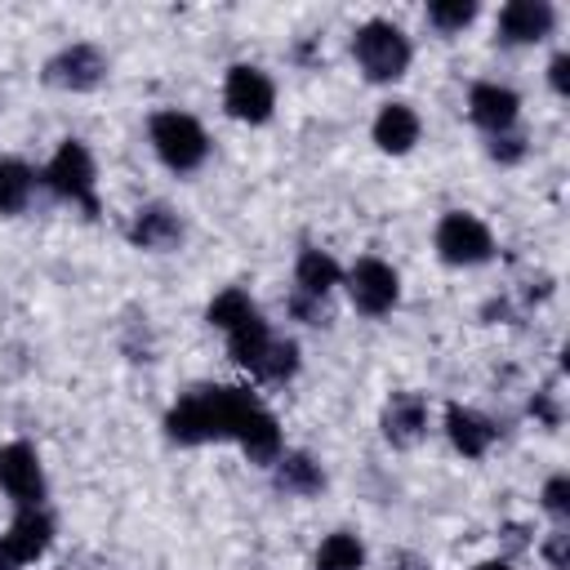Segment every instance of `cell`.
Masks as SVG:
<instances>
[{"instance_id": "cell-22", "label": "cell", "mask_w": 570, "mask_h": 570, "mask_svg": "<svg viewBox=\"0 0 570 570\" xmlns=\"http://www.w3.org/2000/svg\"><path fill=\"white\" fill-rule=\"evenodd\" d=\"M361 566H365V548L352 530H338L316 548V570H361Z\"/></svg>"}, {"instance_id": "cell-21", "label": "cell", "mask_w": 570, "mask_h": 570, "mask_svg": "<svg viewBox=\"0 0 570 570\" xmlns=\"http://www.w3.org/2000/svg\"><path fill=\"white\" fill-rule=\"evenodd\" d=\"M31 187H36L31 165L4 156V160H0V214H18V209H27Z\"/></svg>"}, {"instance_id": "cell-24", "label": "cell", "mask_w": 570, "mask_h": 570, "mask_svg": "<svg viewBox=\"0 0 570 570\" xmlns=\"http://www.w3.org/2000/svg\"><path fill=\"white\" fill-rule=\"evenodd\" d=\"M294 370H298V347H294L289 338H272L267 352H263V361L254 365V374H258V379H272V383L289 379Z\"/></svg>"}, {"instance_id": "cell-2", "label": "cell", "mask_w": 570, "mask_h": 570, "mask_svg": "<svg viewBox=\"0 0 570 570\" xmlns=\"http://www.w3.org/2000/svg\"><path fill=\"white\" fill-rule=\"evenodd\" d=\"M352 53H356V67L370 76V80H396L405 76L410 67V40L396 22H365L356 36H352Z\"/></svg>"}, {"instance_id": "cell-15", "label": "cell", "mask_w": 570, "mask_h": 570, "mask_svg": "<svg viewBox=\"0 0 570 570\" xmlns=\"http://www.w3.org/2000/svg\"><path fill=\"white\" fill-rule=\"evenodd\" d=\"M0 539H4V548L27 566V561H36V557L53 543V521H49L40 508H22V512L13 517V525H9Z\"/></svg>"}, {"instance_id": "cell-29", "label": "cell", "mask_w": 570, "mask_h": 570, "mask_svg": "<svg viewBox=\"0 0 570 570\" xmlns=\"http://www.w3.org/2000/svg\"><path fill=\"white\" fill-rule=\"evenodd\" d=\"M548 80H552V89H557V94H566V89H570V53H557V58H552Z\"/></svg>"}, {"instance_id": "cell-9", "label": "cell", "mask_w": 570, "mask_h": 570, "mask_svg": "<svg viewBox=\"0 0 570 570\" xmlns=\"http://www.w3.org/2000/svg\"><path fill=\"white\" fill-rule=\"evenodd\" d=\"M45 76H49V85L80 94V89H94V85L107 76V58H102L94 45H67L58 58H49Z\"/></svg>"}, {"instance_id": "cell-25", "label": "cell", "mask_w": 570, "mask_h": 570, "mask_svg": "<svg viewBox=\"0 0 570 570\" xmlns=\"http://www.w3.org/2000/svg\"><path fill=\"white\" fill-rule=\"evenodd\" d=\"M472 18H476V4L472 0H432L428 4V22L436 31H463Z\"/></svg>"}, {"instance_id": "cell-20", "label": "cell", "mask_w": 570, "mask_h": 570, "mask_svg": "<svg viewBox=\"0 0 570 570\" xmlns=\"http://www.w3.org/2000/svg\"><path fill=\"white\" fill-rule=\"evenodd\" d=\"M272 472H276V485L285 494H316L325 485V472H321V463L312 454H281L272 463Z\"/></svg>"}, {"instance_id": "cell-4", "label": "cell", "mask_w": 570, "mask_h": 570, "mask_svg": "<svg viewBox=\"0 0 570 570\" xmlns=\"http://www.w3.org/2000/svg\"><path fill=\"white\" fill-rule=\"evenodd\" d=\"M436 254L450 263V267H476L494 254V236L490 227L476 218V214H463V209H450L441 223H436Z\"/></svg>"}, {"instance_id": "cell-28", "label": "cell", "mask_w": 570, "mask_h": 570, "mask_svg": "<svg viewBox=\"0 0 570 570\" xmlns=\"http://www.w3.org/2000/svg\"><path fill=\"white\" fill-rule=\"evenodd\" d=\"M543 557L552 561V570H566V557H570V534H566V530H557V534L548 539V548H543Z\"/></svg>"}, {"instance_id": "cell-10", "label": "cell", "mask_w": 570, "mask_h": 570, "mask_svg": "<svg viewBox=\"0 0 570 570\" xmlns=\"http://www.w3.org/2000/svg\"><path fill=\"white\" fill-rule=\"evenodd\" d=\"M552 22H557V13H552L548 0H512V4L499 9V40L534 45V40H543L552 31Z\"/></svg>"}, {"instance_id": "cell-30", "label": "cell", "mask_w": 570, "mask_h": 570, "mask_svg": "<svg viewBox=\"0 0 570 570\" xmlns=\"http://www.w3.org/2000/svg\"><path fill=\"white\" fill-rule=\"evenodd\" d=\"M18 566H22V561H18V557L4 548V539H0V570H18Z\"/></svg>"}, {"instance_id": "cell-6", "label": "cell", "mask_w": 570, "mask_h": 570, "mask_svg": "<svg viewBox=\"0 0 570 570\" xmlns=\"http://www.w3.org/2000/svg\"><path fill=\"white\" fill-rule=\"evenodd\" d=\"M223 102H227V111H232L236 120L258 125V120L272 116V107H276V89H272V80H267L258 67L236 62V67L227 71V80H223Z\"/></svg>"}, {"instance_id": "cell-8", "label": "cell", "mask_w": 570, "mask_h": 570, "mask_svg": "<svg viewBox=\"0 0 570 570\" xmlns=\"http://www.w3.org/2000/svg\"><path fill=\"white\" fill-rule=\"evenodd\" d=\"M347 294H352L356 312H365V316H383V312L396 307V298H401V281H396V272H392L383 258H361V263L347 272Z\"/></svg>"}, {"instance_id": "cell-12", "label": "cell", "mask_w": 570, "mask_h": 570, "mask_svg": "<svg viewBox=\"0 0 570 570\" xmlns=\"http://www.w3.org/2000/svg\"><path fill=\"white\" fill-rule=\"evenodd\" d=\"M428 428V401L419 392H396L387 405H383V436L392 445H414Z\"/></svg>"}, {"instance_id": "cell-16", "label": "cell", "mask_w": 570, "mask_h": 570, "mask_svg": "<svg viewBox=\"0 0 570 570\" xmlns=\"http://www.w3.org/2000/svg\"><path fill=\"white\" fill-rule=\"evenodd\" d=\"M445 432H450V441H454V450L463 459H481L494 445V423L485 414L468 410V405H450L445 410Z\"/></svg>"}, {"instance_id": "cell-13", "label": "cell", "mask_w": 570, "mask_h": 570, "mask_svg": "<svg viewBox=\"0 0 570 570\" xmlns=\"http://www.w3.org/2000/svg\"><path fill=\"white\" fill-rule=\"evenodd\" d=\"M129 240L138 249H174L183 240V223L169 205H142L129 223Z\"/></svg>"}, {"instance_id": "cell-26", "label": "cell", "mask_w": 570, "mask_h": 570, "mask_svg": "<svg viewBox=\"0 0 570 570\" xmlns=\"http://www.w3.org/2000/svg\"><path fill=\"white\" fill-rule=\"evenodd\" d=\"M543 508H548L552 517H566V512H570V476H566V472H557V476L543 485Z\"/></svg>"}, {"instance_id": "cell-5", "label": "cell", "mask_w": 570, "mask_h": 570, "mask_svg": "<svg viewBox=\"0 0 570 570\" xmlns=\"http://www.w3.org/2000/svg\"><path fill=\"white\" fill-rule=\"evenodd\" d=\"M45 183H49L62 200H76V205H85L89 214H98V200H94V156H89L85 142L67 138V142L53 151V160H49V169H45Z\"/></svg>"}, {"instance_id": "cell-23", "label": "cell", "mask_w": 570, "mask_h": 570, "mask_svg": "<svg viewBox=\"0 0 570 570\" xmlns=\"http://www.w3.org/2000/svg\"><path fill=\"white\" fill-rule=\"evenodd\" d=\"M249 312H258V307L249 303V294H245V289H236V285H232V289H223V294L209 303V312H205V316H209V325H218V330L227 334V330H232V325H240Z\"/></svg>"}, {"instance_id": "cell-17", "label": "cell", "mask_w": 570, "mask_h": 570, "mask_svg": "<svg viewBox=\"0 0 570 570\" xmlns=\"http://www.w3.org/2000/svg\"><path fill=\"white\" fill-rule=\"evenodd\" d=\"M419 116H414V107L410 102H387L379 116H374V142L383 147V151H392V156H401V151H410L414 142H419Z\"/></svg>"}, {"instance_id": "cell-18", "label": "cell", "mask_w": 570, "mask_h": 570, "mask_svg": "<svg viewBox=\"0 0 570 570\" xmlns=\"http://www.w3.org/2000/svg\"><path fill=\"white\" fill-rule=\"evenodd\" d=\"M294 285H298L294 294L325 303V294L338 285V263L330 254H321V249H303L298 263H294Z\"/></svg>"}, {"instance_id": "cell-1", "label": "cell", "mask_w": 570, "mask_h": 570, "mask_svg": "<svg viewBox=\"0 0 570 570\" xmlns=\"http://www.w3.org/2000/svg\"><path fill=\"white\" fill-rule=\"evenodd\" d=\"M258 405L254 392L245 387H191L165 419V432L178 445H205V441H223L236 436V423Z\"/></svg>"}, {"instance_id": "cell-27", "label": "cell", "mask_w": 570, "mask_h": 570, "mask_svg": "<svg viewBox=\"0 0 570 570\" xmlns=\"http://www.w3.org/2000/svg\"><path fill=\"white\" fill-rule=\"evenodd\" d=\"M490 156H494L499 165H512V160H521V156H525V138H521V134H494Z\"/></svg>"}, {"instance_id": "cell-11", "label": "cell", "mask_w": 570, "mask_h": 570, "mask_svg": "<svg viewBox=\"0 0 570 570\" xmlns=\"http://www.w3.org/2000/svg\"><path fill=\"white\" fill-rule=\"evenodd\" d=\"M468 111H472V120H476L481 129L508 134L512 120H517V111H521V98H517L508 85L481 80V85H472V94H468Z\"/></svg>"}, {"instance_id": "cell-31", "label": "cell", "mask_w": 570, "mask_h": 570, "mask_svg": "<svg viewBox=\"0 0 570 570\" xmlns=\"http://www.w3.org/2000/svg\"><path fill=\"white\" fill-rule=\"evenodd\" d=\"M476 570H512V566H508V561H481Z\"/></svg>"}, {"instance_id": "cell-19", "label": "cell", "mask_w": 570, "mask_h": 570, "mask_svg": "<svg viewBox=\"0 0 570 570\" xmlns=\"http://www.w3.org/2000/svg\"><path fill=\"white\" fill-rule=\"evenodd\" d=\"M267 343H272V334H267V321H263L258 312H249L240 325H232V330H227V347H232V361H236V365H245V370H254V365L263 361Z\"/></svg>"}, {"instance_id": "cell-14", "label": "cell", "mask_w": 570, "mask_h": 570, "mask_svg": "<svg viewBox=\"0 0 570 570\" xmlns=\"http://www.w3.org/2000/svg\"><path fill=\"white\" fill-rule=\"evenodd\" d=\"M232 441H240V450H245L254 463H276V459H281V428H276L272 410H263V401L236 423V436H232Z\"/></svg>"}, {"instance_id": "cell-7", "label": "cell", "mask_w": 570, "mask_h": 570, "mask_svg": "<svg viewBox=\"0 0 570 570\" xmlns=\"http://www.w3.org/2000/svg\"><path fill=\"white\" fill-rule=\"evenodd\" d=\"M0 485L18 508H40L45 499V472H40V454L27 441H9L0 445Z\"/></svg>"}, {"instance_id": "cell-3", "label": "cell", "mask_w": 570, "mask_h": 570, "mask_svg": "<svg viewBox=\"0 0 570 570\" xmlns=\"http://www.w3.org/2000/svg\"><path fill=\"white\" fill-rule=\"evenodd\" d=\"M151 147H156V156H160L169 169H178V174L196 169V165L209 156V138H205L200 120L187 116V111H156V116H151Z\"/></svg>"}]
</instances>
